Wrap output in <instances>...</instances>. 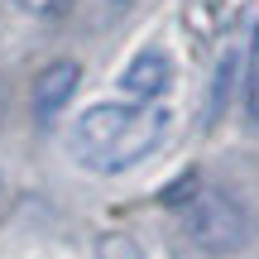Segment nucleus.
Returning <instances> with one entry per match:
<instances>
[{
  "mask_svg": "<svg viewBox=\"0 0 259 259\" xmlns=\"http://www.w3.org/2000/svg\"><path fill=\"white\" fill-rule=\"evenodd\" d=\"M168 82H173V63H168V53H158V48H144L120 77V87L135 101H158V96L168 92Z\"/></svg>",
  "mask_w": 259,
  "mask_h": 259,
  "instance_id": "nucleus-4",
  "label": "nucleus"
},
{
  "mask_svg": "<svg viewBox=\"0 0 259 259\" xmlns=\"http://www.w3.org/2000/svg\"><path fill=\"white\" fill-rule=\"evenodd\" d=\"M77 82H82V67H77L72 58H58V63H48L44 72L34 77V111L44 115V120H53V115L63 111L67 101H72Z\"/></svg>",
  "mask_w": 259,
  "mask_h": 259,
  "instance_id": "nucleus-3",
  "label": "nucleus"
},
{
  "mask_svg": "<svg viewBox=\"0 0 259 259\" xmlns=\"http://www.w3.org/2000/svg\"><path fill=\"white\" fill-rule=\"evenodd\" d=\"M19 5H24V10H38V15H44V10H53L58 0H19Z\"/></svg>",
  "mask_w": 259,
  "mask_h": 259,
  "instance_id": "nucleus-7",
  "label": "nucleus"
},
{
  "mask_svg": "<svg viewBox=\"0 0 259 259\" xmlns=\"http://www.w3.org/2000/svg\"><path fill=\"white\" fill-rule=\"evenodd\" d=\"M168 206L183 221V235L211 259H231L254 245V211L240 202L235 192L206 183V178H183L168 192Z\"/></svg>",
  "mask_w": 259,
  "mask_h": 259,
  "instance_id": "nucleus-2",
  "label": "nucleus"
},
{
  "mask_svg": "<svg viewBox=\"0 0 259 259\" xmlns=\"http://www.w3.org/2000/svg\"><path fill=\"white\" fill-rule=\"evenodd\" d=\"M245 111H250V120H254V130H259V67L250 72V87H245Z\"/></svg>",
  "mask_w": 259,
  "mask_h": 259,
  "instance_id": "nucleus-6",
  "label": "nucleus"
},
{
  "mask_svg": "<svg viewBox=\"0 0 259 259\" xmlns=\"http://www.w3.org/2000/svg\"><path fill=\"white\" fill-rule=\"evenodd\" d=\"M168 125L173 115L158 101H96L72 120L67 154L87 173H125L163 144Z\"/></svg>",
  "mask_w": 259,
  "mask_h": 259,
  "instance_id": "nucleus-1",
  "label": "nucleus"
},
{
  "mask_svg": "<svg viewBox=\"0 0 259 259\" xmlns=\"http://www.w3.org/2000/svg\"><path fill=\"white\" fill-rule=\"evenodd\" d=\"M96 259H144V250H139V240L135 235H101L96 240Z\"/></svg>",
  "mask_w": 259,
  "mask_h": 259,
  "instance_id": "nucleus-5",
  "label": "nucleus"
}]
</instances>
